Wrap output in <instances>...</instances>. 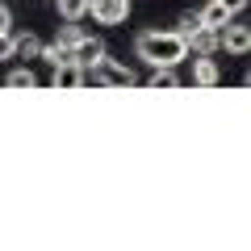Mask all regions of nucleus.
Segmentation results:
<instances>
[{
	"instance_id": "1a4fd4ad",
	"label": "nucleus",
	"mask_w": 251,
	"mask_h": 251,
	"mask_svg": "<svg viewBox=\"0 0 251 251\" xmlns=\"http://www.w3.org/2000/svg\"><path fill=\"white\" fill-rule=\"evenodd\" d=\"M197 17H201V25H205V29H222L226 21H230V13H226L222 4H218V0H209V4L197 13Z\"/></svg>"
},
{
	"instance_id": "f8f14e48",
	"label": "nucleus",
	"mask_w": 251,
	"mask_h": 251,
	"mask_svg": "<svg viewBox=\"0 0 251 251\" xmlns=\"http://www.w3.org/2000/svg\"><path fill=\"white\" fill-rule=\"evenodd\" d=\"M147 84H151L155 92H159V88H180V75H176V67H155Z\"/></svg>"
},
{
	"instance_id": "4468645a",
	"label": "nucleus",
	"mask_w": 251,
	"mask_h": 251,
	"mask_svg": "<svg viewBox=\"0 0 251 251\" xmlns=\"http://www.w3.org/2000/svg\"><path fill=\"white\" fill-rule=\"evenodd\" d=\"M4 84H9V88H38V75L29 72V67H17V72L4 75Z\"/></svg>"
},
{
	"instance_id": "6ab92c4d",
	"label": "nucleus",
	"mask_w": 251,
	"mask_h": 251,
	"mask_svg": "<svg viewBox=\"0 0 251 251\" xmlns=\"http://www.w3.org/2000/svg\"><path fill=\"white\" fill-rule=\"evenodd\" d=\"M9 29H13V13L0 4V34H9Z\"/></svg>"
},
{
	"instance_id": "2eb2a0df",
	"label": "nucleus",
	"mask_w": 251,
	"mask_h": 251,
	"mask_svg": "<svg viewBox=\"0 0 251 251\" xmlns=\"http://www.w3.org/2000/svg\"><path fill=\"white\" fill-rule=\"evenodd\" d=\"M38 54H42V59L50 63V67H59V63H67V59H72V50H63L59 42H54V46H42V50H38Z\"/></svg>"
},
{
	"instance_id": "dca6fc26",
	"label": "nucleus",
	"mask_w": 251,
	"mask_h": 251,
	"mask_svg": "<svg viewBox=\"0 0 251 251\" xmlns=\"http://www.w3.org/2000/svg\"><path fill=\"white\" fill-rule=\"evenodd\" d=\"M197 25H201V17H197V13H184V17H180V29H176V34H180V38H188Z\"/></svg>"
},
{
	"instance_id": "f3484780",
	"label": "nucleus",
	"mask_w": 251,
	"mask_h": 251,
	"mask_svg": "<svg viewBox=\"0 0 251 251\" xmlns=\"http://www.w3.org/2000/svg\"><path fill=\"white\" fill-rule=\"evenodd\" d=\"M218 4H222V9L230 13V17H234V13H243V9H247V0H218Z\"/></svg>"
},
{
	"instance_id": "f257e3e1",
	"label": "nucleus",
	"mask_w": 251,
	"mask_h": 251,
	"mask_svg": "<svg viewBox=\"0 0 251 251\" xmlns=\"http://www.w3.org/2000/svg\"><path fill=\"white\" fill-rule=\"evenodd\" d=\"M134 50L151 67H176V63L188 59V46H184V38L176 29H147V34H138Z\"/></svg>"
},
{
	"instance_id": "9b49d317",
	"label": "nucleus",
	"mask_w": 251,
	"mask_h": 251,
	"mask_svg": "<svg viewBox=\"0 0 251 251\" xmlns=\"http://www.w3.org/2000/svg\"><path fill=\"white\" fill-rule=\"evenodd\" d=\"M54 4H59L63 21H84L88 17V0H54Z\"/></svg>"
},
{
	"instance_id": "39448f33",
	"label": "nucleus",
	"mask_w": 251,
	"mask_h": 251,
	"mask_svg": "<svg viewBox=\"0 0 251 251\" xmlns=\"http://www.w3.org/2000/svg\"><path fill=\"white\" fill-rule=\"evenodd\" d=\"M50 88H54V92H75V88H84V72L75 67L72 59L59 63V67H54V75H50Z\"/></svg>"
},
{
	"instance_id": "6e6552de",
	"label": "nucleus",
	"mask_w": 251,
	"mask_h": 251,
	"mask_svg": "<svg viewBox=\"0 0 251 251\" xmlns=\"http://www.w3.org/2000/svg\"><path fill=\"white\" fill-rule=\"evenodd\" d=\"M100 75H105V84H126V88L134 84V72L122 67V63H113L109 54H105V63H100Z\"/></svg>"
},
{
	"instance_id": "a211bd4d",
	"label": "nucleus",
	"mask_w": 251,
	"mask_h": 251,
	"mask_svg": "<svg viewBox=\"0 0 251 251\" xmlns=\"http://www.w3.org/2000/svg\"><path fill=\"white\" fill-rule=\"evenodd\" d=\"M0 59H13V34H0Z\"/></svg>"
},
{
	"instance_id": "ddd939ff",
	"label": "nucleus",
	"mask_w": 251,
	"mask_h": 251,
	"mask_svg": "<svg viewBox=\"0 0 251 251\" xmlns=\"http://www.w3.org/2000/svg\"><path fill=\"white\" fill-rule=\"evenodd\" d=\"M80 38H84V29H80V21H63V25H59V38H54V42H59L63 50H72V46L80 42Z\"/></svg>"
},
{
	"instance_id": "423d86ee",
	"label": "nucleus",
	"mask_w": 251,
	"mask_h": 251,
	"mask_svg": "<svg viewBox=\"0 0 251 251\" xmlns=\"http://www.w3.org/2000/svg\"><path fill=\"white\" fill-rule=\"evenodd\" d=\"M218 80H222V75H218V63L209 59V54H197V59H193V84H197V88H218Z\"/></svg>"
},
{
	"instance_id": "7ed1b4c3",
	"label": "nucleus",
	"mask_w": 251,
	"mask_h": 251,
	"mask_svg": "<svg viewBox=\"0 0 251 251\" xmlns=\"http://www.w3.org/2000/svg\"><path fill=\"white\" fill-rule=\"evenodd\" d=\"M88 13L100 25H122L130 17V0H88Z\"/></svg>"
},
{
	"instance_id": "0eeeda50",
	"label": "nucleus",
	"mask_w": 251,
	"mask_h": 251,
	"mask_svg": "<svg viewBox=\"0 0 251 251\" xmlns=\"http://www.w3.org/2000/svg\"><path fill=\"white\" fill-rule=\"evenodd\" d=\"M184 46H188L193 54H214V50H218V29H205V25H197L193 34L184 38Z\"/></svg>"
},
{
	"instance_id": "9d476101",
	"label": "nucleus",
	"mask_w": 251,
	"mask_h": 251,
	"mask_svg": "<svg viewBox=\"0 0 251 251\" xmlns=\"http://www.w3.org/2000/svg\"><path fill=\"white\" fill-rule=\"evenodd\" d=\"M38 50H42V38H38V34H17V38H13V54L38 59Z\"/></svg>"
},
{
	"instance_id": "20e7f679",
	"label": "nucleus",
	"mask_w": 251,
	"mask_h": 251,
	"mask_svg": "<svg viewBox=\"0 0 251 251\" xmlns=\"http://www.w3.org/2000/svg\"><path fill=\"white\" fill-rule=\"evenodd\" d=\"M218 46L230 50V54H247V50H251V29H247V25H230V21H226V25L218 29Z\"/></svg>"
},
{
	"instance_id": "f03ea898",
	"label": "nucleus",
	"mask_w": 251,
	"mask_h": 251,
	"mask_svg": "<svg viewBox=\"0 0 251 251\" xmlns=\"http://www.w3.org/2000/svg\"><path fill=\"white\" fill-rule=\"evenodd\" d=\"M72 63L80 67V72H88V67H100V63H105V42H100V38H88V34H84L80 42L72 46Z\"/></svg>"
}]
</instances>
